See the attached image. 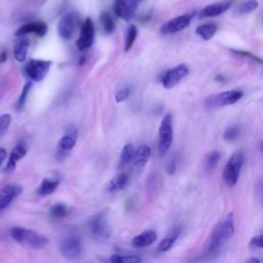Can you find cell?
Returning a JSON list of instances; mask_svg holds the SVG:
<instances>
[{"instance_id":"39","label":"cell","mask_w":263,"mask_h":263,"mask_svg":"<svg viewBox=\"0 0 263 263\" xmlns=\"http://www.w3.org/2000/svg\"><path fill=\"white\" fill-rule=\"evenodd\" d=\"M176 171V159L175 158H172L168 160L167 164H166V172L167 174L170 175H173Z\"/></svg>"},{"instance_id":"16","label":"cell","mask_w":263,"mask_h":263,"mask_svg":"<svg viewBox=\"0 0 263 263\" xmlns=\"http://www.w3.org/2000/svg\"><path fill=\"white\" fill-rule=\"evenodd\" d=\"M33 33L38 37H43L47 33V25L43 22H32L28 23L22 27H20L15 32L14 35L17 37L25 36L27 34Z\"/></svg>"},{"instance_id":"1","label":"cell","mask_w":263,"mask_h":263,"mask_svg":"<svg viewBox=\"0 0 263 263\" xmlns=\"http://www.w3.org/2000/svg\"><path fill=\"white\" fill-rule=\"evenodd\" d=\"M234 215L228 213L227 216L218 222L214 227L208 247L209 254H215L226 241H228L234 234Z\"/></svg>"},{"instance_id":"15","label":"cell","mask_w":263,"mask_h":263,"mask_svg":"<svg viewBox=\"0 0 263 263\" xmlns=\"http://www.w3.org/2000/svg\"><path fill=\"white\" fill-rule=\"evenodd\" d=\"M137 6V0H114L115 14L126 22L133 18Z\"/></svg>"},{"instance_id":"27","label":"cell","mask_w":263,"mask_h":263,"mask_svg":"<svg viewBox=\"0 0 263 263\" xmlns=\"http://www.w3.org/2000/svg\"><path fill=\"white\" fill-rule=\"evenodd\" d=\"M109 263H143V261L137 255L112 254L109 258Z\"/></svg>"},{"instance_id":"34","label":"cell","mask_w":263,"mask_h":263,"mask_svg":"<svg viewBox=\"0 0 263 263\" xmlns=\"http://www.w3.org/2000/svg\"><path fill=\"white\" fill-rule=\"evenodd\" d=\"M238 135H239L238 126L232 125V126H229V127H227L225 129L223 138L227 142H232V141H234V140H236L238 138Z\"/></svg>"},{"instance_id":"42","label":"cell","mask_w":263,"mask_h":263,"mask_svg":"<svg viewBox=\"0 0 263 263\" xmlns=\"http://www.w3.org/2000/svg\"><path fill=\"white\" fill-rule=\"evenodd\" d=\"M246 263H261L258 258H250Z\"/></svg>"},{"instance_id":"17","label":"cell","mask_w":263,"mask_h":263,"mask_svg":"<svg viewBox=\"0 0 263 263\" xmlns=\"http://www.w3.org/2000/svg\"><path fill=\"white\" fill-rule=\"evenodd\" d=\"M181 232H182V228H181L180 225L173 226L167 231L165 236L161 239V241L159 242V245L157 247V251L160 252V253H164V252H167L168 250H171L172 247L177 241V239L179 238Z\"/></svg>"},{"instance_id":"30","label":"cell","mask_w":263,"mask_h":263,"mask_svg":"<svg viewBox=\"0 0 263 263\" xmlns=\"http://www.w3.org/2000/svg\"><path fill=\"white\" fill-rule=\"evenodd\" d=\"M220 152L217 150H214L212 152H210L205 158V162H204V170L206 173H211L215 170L219 159H220Z\"/></svg>"},{"instance_id":"9","label":"cell","mask_w":263,"mask_h":263,"mask_svg":"<svg viewBox=\"0 0 263 263\" xmlns=\"http://www.w3.org/2000/svg\"><path fill=\"white\" fill-rule=\"evenodd\" d=\"M52 65L51 61L44 60H29L26 64L24 71L27 77H29L32 81H41L47 75L50 67Z\"/></svg>"},{"instance_id":"10","label":"cell","mask_w":263,"mask_h":263,"mask_svg":"<svg viewBox=\"0 0 263 263\" xmlns=\"http://www.w3.org/2000/svg\"><path fill=\"white\" fill-rule=\"evenodd\" d=\"M194 15H195V11H192L167 21L160 27V33L162 35H171L184 30L190 25Z\"/></svg>"},{"instance_id":"37","label":"cell","mask_w":263,"mask_h":263,"mask_svg":"<svg viewBox=\"0 0 263 263\" xmlns=\"http://www.w3.org/2000/svg\"><path fill=\"white\" fill-rule=\"evenodd\" d=\"M231 51L236 53V54H238V55H241V57H245V58H249V59H251V60H253V61H255V62H257L259 64H263V60H261L260 58H258L257 55H255V54H253V53H251L249 51L236 50V49H231Z\"/></svg>"},{"instance_id":"43","label":"cell","mask_w":263,"mask_h":263,"mask_svg":"<svg viewBox=\"0 0 263 263\" xmlns=\"http://www.w3.org/2000/svg\"><path fill=\"white\" fill-rule=\"evenodd\" d=\"M85 62V58L84 57H81L80 60H79V65H83Z\"/></svg>"},{"instance_id":"21","label":"cell","mask_w":263,"mask_h":263,"mask_svg":"<svg viewBox=\"0 0 263 263\" xmlns=\"http://www.w3.org/2000/svg\"><path fill=\"white\" fill-rule=\"evenodd\" d=\"M60 179L58 178H44L40 185L37 188V195L39 196H47L50 195L51 193H53L58 187L60 186Z\"/></svg>"},{"instance_id":"4","label":"cell","mask_w":263,"mask_h":263,"mask_svg":"<svg viewBox=\"0 0 263 263\" xmlns=\"http://www.w3.org/2000/svg\"><path fill=\"white\" fill-rule=\"evenodd\" d=\"M60 250L63 256L69 260H75L80 257L82 253V243L80 235L76 229L67 232L62 239Z\"/></svg>"},{"instance_id":"29","label":"cell","mask_w":263,"mask_h":263,"mask_svg":"<svg viewBox=\"0 0 263 263\" xmlns=\"http://www.w3.org/2000/svg\"><path fill=\"white\" fill-rule=\"evenodd\" d=\"M259 6V2L257 0H248L242 2L241 4H239L236 9H235V13L237 15H245L248 13L253 12L254 10H256Z\"/></svg>"},{"instance_id":"12","label":"cell","mask_w":263,"mask_h":263,"mask_svg":"<svg viewBox=\"0 0 263 263\" xmlns=\"http://www.w3.org/2000/svg\"><path fill=\"white\" fill-rule=\"evenodd\" d=\"M189 72L188 67L185 64H180L172 69L166 70L162 77H161V83L164 88H172L175 85H177L182 78H184Z\"/></svg>"},{"instance_id":"25","label":"cell","mask_w":263,"mask_h":263,"mask_svg":"<svg viewBox=\"0 0 263 263\" xmlns=\"http://www.w3.org/2000/svg\"><path fill=\"white\" fill-rule=\"evenodd\" d=\"M70 211L71 210L67 204L62 203V202H57L49 208L48 214L52 219L60 220V219L67 217L70 214Z\"/></svg>"},{"instance_id":"5","label":"cell","mask_w":263,"mask_h":263,"mask_svg":"<svg viewBox=\"0 0 263 263\" xmlns=\"http://www.w3.org/2000/svg\"><path fill=\"white\" fill-rule=\"evenodd\" d=\"M243 164V154L240 151L233 153L225 164L223 171V178L225 183L229 187H233L236 185L239 177V173L241 166Z\"/></svg>"},{"instance_id":"6","label":"cell","mask_w":263,"mask_h":263,"mask_svg":"<svg viewBox=\"0 0 263 263\" xmlns=\"http://www.w3.org/2000/svg\"><path fill=\"white\" fill-rule=\"evenodd\" d=\"M173 143V117L171 113H166L158 128V152L162 156L171 148Z\"/></svg>"},{"instance_id":"46","label":"cell","mask_w":263,"mask_h":263,"mask_svg":"<svg viewBox=\"0 0 263 263\" xmlns=\"http://www.w3.org/2000/svg\"><path fill=\"white\" fill-rule=\"evenodd\" d=\"M261 150L263 151V142H262V144H261Z\"/></svg>"},{"instance_id":"8","label":"cell","mask_w":263,"mask_h":263,"mask_svg":"<svg viewBox=\"0 0 263 263\" xmlns=\"http://www.w3.org/2000/svg\"><path fill=\"white\" fill-rule=\"evenodd\" d=\"M243 96V92L241 90L232 89V90H226L223 92L215 93L210 96L206 101L205 105L209 109H217L228 105H233L237 101L241 99Z\"/></svg>"},{"instance_id":"14","label":"cell","mask_w":263,"mask_h":263,"mask_svg":"<svg viewBox=\"0 0 263 263\" xmlns=\"http://www.w3.org/2000/svg\"><path fill=\"white\" fill-rule=\"evenodd\" d=\"M23 192V187L17 184H7L0 189V213Z\"/></svg>"},{"instance_id":"36","label":"cell","mask_w":263,"mask_h":263,"mask_svg":"<svg viewBox=\"0 0 263 263\" xmlns=\"http://www.w3.org/2000/svg\"><path fill=\"white\" fill-rule=\"evenodd\" d=\"M129 93H130V88H129L128 86H125V87H123V88H120V89L116 92V95H115V100H116V102H117V103H121V102L125 101V100L128 98Z\"/></svg>"},{"instance_id":"22","label":"cell","mask_w":263,"mask_h":263,"mask_svg":"<svg viewBox=\"0 0 263 263\" xmlns=\"http://www.w3.org/2000/svg\"><path fill=\"white\" fill-rule=\"evenodd\" d=\"M29 45H30L29 39L26 38L25 36H21L17 38L13 46V55L17 62L23 63L26 61Z\"/></svg>"},{"instance_id":"44","label":"cell","mask_w":263,"mask_h":263,"mask_svg":"<svg viewBox=\"0 0 263 263\" xmlns=\"http://www.w3.org/2000/svg\"><path fill=\"white\" fill-rule=\"evenodd\" d=\"M260 189L263 191V181L260 183Z\"/></svg>"},{"instance_id":"38","label":"cell","mask_w":263,"mask_h":263,"mask_svg":"<svg viewBox=\"0 0 263 263\" xmlns=\"http://www.w3.org/2000/svg\"><path fill=\"white\" fill-rule=\"evenodd\" d=\"M249 245L253 248H263V233L252 237Z\"/></svg>"},{"instance_id":"3","label":"cell","mask_w":263,"mask_h":263,"mask_svg":"<svg viewBox=\"0 0 263 263\" xmlns=\"http://www.w3.org/2000/svg\"><path fill=\"white\" fill-rule=\"evenodd\" d=\"M86 224L89 234L96 240H106L111 235L109 213L106 209L93 214Z\"/></svg>"},{"instance_id":"13","label":"cell","mask_w":263,"mask_h":263,"mask_svg":"<svg viewBox=\"0 0 263 263\" xmlns=\"http://www.w3.org/2000/svg\"><path fill=\"white\" fill-rule=\"evenodd\" d=\"M95 41V25L90 17H87L81 27L80 35L76 41V46L79 50L89 48Z\"/></svg>"},{"instance_id":"19","label":"cell","mask_w":263,"mask_h":263,"mask_svg":"<svg viewBox=\"0 0 263 263\" xmlns=\"http://www.w3.org/2000/svg\"><path fill=\"white\" fill-rule=\"evenodd\" d=\"M157 239V233L154 230H145L132 239V246L137 249L148 248Z\"/></svg>"},{"instance_id":"20","label":"cell","mask_w":263,"mask_h":263,"mask_svg":"<svg viewBox=\"0 0 263 263\" xmlns=\"http://www.w3.org/2000/svg\"><path fill=\"white\" fill-rule=\"evenodd\" d=\"M232 1H222L219 3H214L205 6L201 11L199 12V17H213V16H218L222 13H224L226 10L229 9L231 6Z\"/></svg>"},{"instance_id":"31","label":"cell","mask_w":263,"mask_h":263,"mask_svg":"<svg viewBox=\"0 0 263 263\" xmlns=\"http://www.w3.org/2000/svg\"><path fill=\"white\" fill-rule=\"evenodd\" d=\"M100 21H101V24H102V27L105 31V33L107 34H110L114 31L115 29V24H114V21L112 18V16L110 15L109 12L107 11H103L101 13V16H100Z\"/></svg>"},{"instance_id":"11","label":"cell","mask_w":263,"mask_h":263,"mask_svg":"<svg viewBox=\"0 0 263 263\" xmlns=\"http://www.w3.org/2000/svg\"><path fill=\"white\" fill-rule=\"evenodd\" d=\"M78 21L79 16L75 11H69L66 14H64L58 25L59 35L65 40L71 39L75 33Z\"/></svg>"},{"instance_id":"45","label":"cell","mask_w":263,"mask_h":263,"mask_svg":"<svg viewBox=\"0 0 263 263\" xmlns=\"http://www.w3.org/2000/svg\"><path fill=\"white\" fill-rule=\"evenodd\" d=\"M142 1H144V0H137V2H138V4L140 3V2H142Z\"/></svg>"},{"instance_id":"40","label":"cell","mask_w":263,"mask_h":263,"mask_svg":"<svg viewBox=\"0 0 263 263\" xmlns=\"http://www.w3.org/2000/svg\"><path fill=\"white\" fill-rule=\"evenodd\" d=\"M6 155H7V153H6V150H5L4 148L0 147V166L2 165L3 161L5 160V158H6Z\"/></svg>"},{"instance_id":"26","label":"cell","mask_w":263,"mask_h":263,"mask_svg":"<svg viewBox=\"0 0 263 263\" xmlns=\"http://www.w3.org/2000/svg\"><path fill=\"white\" fill-rule=\"evenodd\" d=\"M217 32V26L214 23H205L198 26L195 33L203 40H210Z\"/></svg>"},{"instance_id":"35","label":"cell","mask_w":263,"mask_h":263,"mask_svg":"<svg viewBox=\"0 0 263 263\" xmlns=\"http://www.w3.org/2000/svg\"><path fill=\"white\" fill-rule=\"evenodd\" d=\"M10 121H11L10 114L6 113V114H3L0 116V136L6 132L7 127L10 124Z\"/></svg>"},{"instance_id":"2","label":"cell","mask_w":263,"mask_h":263,"mask_svg":"<svg viewBox=\"0 0 263 263\" xmlns=\"http://www.w3.org/2000/svg\"><path fill=\"white\" fill-rule=\"evenodd\" d=\"M9 234L10 237L17 243L33 249H42L48 243L47 237L25 227H12L9 231Z\"/></svg>"},{"instance_id":"41","label":"cell","mask_w":263,"mask_h":263,"mask_svg":"<svg viewBox=\"0 0 263 263\" xmlns=\"http://www.w3.org/2000/svg\"><path fill=\"white\" fill-rule=\"evenodd\" d=\"M7 60V53L5 51H1L0 52V64L5 63Z\"/></svg>"},{"instance_id":"23","label":"cell","mask_w":263,"mask_h":263,"mask_svg":"<svg viewBox=\"0 0 263 263\" xmlns=\"http://www.w3.org/2000/svg\"><path fill=\"white\" fill-rule=\"evenodd\" d=\"M150 156H151V149H150V147L148 145H141L135 151L133 163H134V165L136 167L141 168V167H143L147 163V161L149 160Z\"/></svg>"},{"instance_id":"24","label":"cell","mask_w":263,"mask_h":263,"mask_svg":"<svg viewBox=\"0 0 263 263\" xmlns=\"http://www.w3.org/2000/svg\"><path fill=\"white\" fill-rule=\"evenodd\" d=\"M128 183V176L124 173H121L114 177L107 185V191L110 193H115L118 191H121L125 188V186Z\"/></svg>"},{"instance_id":"18","label":"cell","mask_w":263,"mask_h":263,"mask_svg":"<svg viewBox=\"0 0 263 263\" xmlns=\"http://www.w3.org/2000/svg\"><path fill=\"white\" fill-rule=\"evenodd\" d=\"M27 154V149L24 145L22 144H17L16 146L13 147V149L11 150L10 154H9V157H8V160H7V163L4 167V172L5 173H12L15 167H16V163L23 159Z\"/></svg>"},{"instance_id":"32","label":"cell","mask_w":263,"mask_h":263,"mask_svg":"<svg viewBox=\"0 0 263 263\" xmlns=\"http://www.w3.org/2000/svg\"><path fill=\"white\" fill-rule=\"evenodd\" d=\"M138 36V29L135 25L129 26V28L127 29L126 32V36H125V40H124V51L127 52L134 45L136 38Z\"/></svg>"},{"instance_id":"33","label":"cell","mask_w":263,"mask_h":263,"mask_svg":"<svg viewBox=\"0 0 263 263\" xmlns=\"http://www.w3.org/2000/svg\"><path fill=\"white\" fill-rule=\"evenodd\" d=\"M31 87H32V81H28L24 85V87H23V89L21 91V95H20V97H18V99H17V101L15 103V109L16 110L20 111L25 106V103L27 101V98H28V95H29V91H30Z\"/></svg>"},{"instance_id":"7","label":"cell","mask_w":263,"mask_h":263,"mask_svg":"<svg viewBox=\"0 0 263 263\" xmlns=\"http://www.w3.org/2000/svg\"><path fill=\"white\" fill-rule=\"evenodd\" d=\"M78 138V132L77 128L74 125L68 126L66 129L64 136L60 139L57 147V153L55 157L59 161H63L68 157L72 149L74 148Z\"/></svg>"},{"instance_id":"28","label":"cell","mask_w":263,"mask_h":263,"mask_svg":"<svg viewBox=\"0 0 263 263\" xmlns=\"http://www.w3.org/2000/svg\"><path fill=\"white\" fill-rule=\"evenodd\" d=\"M135 147L133 144L128 143L125 144L121 150L120 153V159H119V164L120 166H124L126 164H128L130 161H133L134 159V155H135Z\"/></svg>"}]
</instances>
